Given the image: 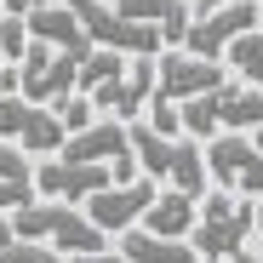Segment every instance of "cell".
I'll return each instance as SVG.
<instances>
[{
    "instance_id": "6da1fadb",
    "label": "cell",
    "mask_w": 263,
    "mask_h": 263,
    "mask_svg": "<svg viewBox=\"0 0 263 263\" xmlns=\"http://www.w3.org/2000/svg\"><path fill=\"white\" fill-rule=\"evenodd\" d=\"M126 143H132V160H138V172H149V178L160 183H172V189H183V195H206V155H200V143L195 138H160V132L138 115V120H126Z\"/></svg>"
},
{
    "instance_id": "7a4b0ae2",
    "label": "cell",
    "mask_w": 263,
    "mask_h": 263,
    "mask_svg": "<svg viewBox=\"0 0 263 263\" xmlns=\"http://www.w3.org/2000/svg\"><path fill=\"white\" fill-rule=\"evenodd\" d=\"M6 217H12V235H17V240H46V246H58V252H103V246H109V235H103L74 200H23V206H12Z\"/></svg>"
},
{
    "instance_id": "3957f363",
    "label": "cell",
    "mask_w": 263,
    "mask_h": 263,
    "mask_svg": "<svg viewBox=\"0 0 263 263\" xmlns=\"http://www.w3.org/2000/svg\"><path fill=\"white\" fill-rule=\"evenodd\" d=\"M252 240V195H235V189H206L195 200V229H189V246L200 263H223L235 246Z\"/></svg>"
},
{
    "instance_id": "277c9868",
    "label": "cell",
    "mask_w": 263,
    "mask_h": 263,
    "mask_svg": "<svg viewBox=\"0 0 263 263\" xmlns=\"http://www.w3.org/2000/svg\"><path fill=\"white\" fill-rule=\"evenodd\" d=\"M200 155H206V178L217 183V189H235V195H263V155L252 149V138L246 132H212V138L200 143Z\"/></svg>"
},
{
    "instance_id": "5b68a950",
    "label": "cell",
    "mask_w": 263,
    "mask_h": 263,
    "mask_svg": "<svg viewBox=\"0 0 263 263\" xmlns=\"http://www.w3.org/2000/svg\"><path fill=\"white\" fill-rule=\"evenodd\" d=\"M217 80H229V63H223V58H195V52H183V46H160V52H155V92H149V98L183 103V98H195V92H212Z\"/></svg>"
},
{
    "instance_id": "8992f818",
    "label": "cell",
    "mask_w": 263,
    "mask_h": 263,
    "mask_svg": "<svg viewBox=\"0 0 263 263\" xmlns=\"http://www.w3.org/2000/svg\"><path fill=\"white\" fill-rule=\"evenodd\" d=\"M0 138H12L29 155H58V143L69 132L46 103H29L23 92H0Z\"/></svg>"
},
{
    "instance_id": "52a82bcc",
    "label": "cell",
    "mask_w": 263,
    "mask_h": 263,
    "mask_svg": "<svg viewBox=\"0 0 263 263\" xmlns=\"http://www.w3.org/2000/svg\"><path fill=\"white\" fill-rule=\"evenodd\" d=\"M246 29H257V0H223L212 12H189V29H183L178 46L195 52V58H223V46Z\"/></svg>"
},
{
    "instance_id": "ba28073f",
    "label": "cell",
    "mask_w": 263,
    "mask_h": 263,
    "mask_svg": "<svg viewBox=\"0 0 263 263\" xmlns=\"http://www.w3.org/2000/svg\"><path fill=\"white\" fill-rule=\"evenodd\" d=\"M115 183V172L103 160H69V155H40L34 166V189L46 195V200H86V195H98Z\"/></svg>"
},
{
    "instance_id": "9c48e42d",
    "label": "cell",
    "mask_w": 263,
    "mask_h": 263,
    "mask_svg": "<svg viewBox=\"0 0 263 263\" xmlns=\"http://www.w3.org/2000/svg\"><path fill=\"white\" fill-rule=\"evenodd\" d=\"M74 86V58L46 46V40H29L23 58H17V92L29 103H52L58 92H69Z\"/></svg>"
},
{
    "instance_id": "30bf717a",
    "label": "cell",
    "mask_w": 263,
    "mask_h": 263,
    "mask_svg": "<svg viewBox=\"0 0 263 263\" xmlns=\"http://www.w3.org/2000/svg\"><path fill=\"white\" fill-rule=\"evenodd\" d=\"M149 92H155V58H126V69L120 74H109L103 86H92V109L98 115H115V120H138L143 115V103H149Z\"/></svg>"
},
{
    "instance_id": "8fae6325",
    "label": "cell",
    "mask_w": 263,
    "mask_h": 263,
    "mask_svg": "<svg viewBox=\"0 0 263 263\" xmlns=\"http://www.w3.org/2000/svg\"><path fill=\"white\" fill-rule=\"evenodd\" d=\"M155 178H126V183H109V189H98V195H86V217L103 229V235H120V229H132L143 217V206L155 200Z\"/></svg>"
},
{
    "instance_id": "7c38bea8",
    "label": "cell",
    "mask_w": 263,
    "mask_h": 263,
    "mask_svg": "<svg viewBox=\"0 0 263 263\" xmlns=\"http://www.w3.org/2000/svg\"><path fill=\"white\" fill-rule=\"evenodd\" d=\"M23 29H29V40H46V46H58V52H69L74 63L92 52V40H86V29H80V17L63 6V0H40L34 12H23Z\"/></svg>"
},
{
    "instance_id": "4fadbf2b",
    "label": "cell",
    "mask_w": 263,
    "mask_h": 263,
    "mask_svg": "<svg viewBox=\"0 0 263 263\" xmlns=\"http://www.w3.org/2000/svg\"><path fill=\"white\" fill-rule=\"evenodd\" d=\"M138 229H149V235H166V240H189V229H195V195H183V189H155V200L143 206V217H138Z\"/></svg>"
},
{
    "instance_id": "5bb4252c",
    "label": "cell",
    "mask_w": 263,
    "mask_h": 263,
    "mask_svg": "<svg viewBox=\"0 0 263 263\" xmlns=\"http://www.w3.org/2000/svg\"><path fill=\"white\" fill-rule=\"evenodd\" d=\"M120 17H138V23H155L166 46H178L183 29H189V0H109Z\"/></svg>"
},
{
    "instance_id": "9a60e30c",
    "label": "cell",
    "mask_w": 263,
    "mask_h": 263,
    "mask_svg": "<svg viewBox=\"0 0 263 263\" xmlns=\"http://www.w3.org/2000/svg\"><path fill=\"white\" fill-rule=\"evenodd\" d=\"M120 257L126 263H189L195 246L189 240H166V235H149V229H120Z\"/></svg>"
},
{
    "instance_id": "2e32d148",
    "label": "cell",
    "mask_w": 263,
    "mask_h": 263,
    "mask_svg": "<svg viewBox=\"0 0 263 263\" xmlns=\"http://www.w3.org/2000/svg\"><path fill=\"white\" fill-rule=\"evenodd\" d=\"M223 63L246 80V86H257L263 92V29H246V34H235L229 46H223Z\"/></svg>"
},
{
    "instance_id": "e0dca14e",
    "label": "cell",
    "mask_w": 263,
    "mask_h": 263,
    "mask_svg": "<svg viewBox=\"0 0 263 263\" xmlns=\"http://www.w3.org/2000/svg\"><path fill=\"white\" fill-rule=\"evenodd\" d=\"M46 109L63 120V132H80V126H92V120H98V109H92V98H86V92H58Z\"/></svg>"
},
{
    "instance_id": "ac0fdd59",
    "label": "cell",
    "mask_w": 263,
    "mask_h": 263,
    "mask_svg": "<svg viewBox=\"0 0 263 263\" xmlns=\"http://www.w3.org/2000/svg\"><path fill=\"white\" fill-rule=\"evenodd\" d=\"M0 178H12V183H34V160H29V149H17L12 138H0Z\"/></svg>"
},
{
    "instance_id": "d6986e66",
    "label": "cell",
    "mask_w": 263,
    "mask_h": 263,
    "mask_svg": "<svg viewBox=\"0 0 263 263\" xmlns=\"http://www.w3.org/2000/svg\"><path fill=\"white\" fill-rule=\"evenodd\" d=\"M23 46H29L23 17H17V12H0V58H6V63H17V58H23Z\"/></svg>"
},
{
    "instance_id": "ffe728a7",
    "label": "cell",
    "mask_w": 263,
    "mask_h": 263,
    "mask_svg": "<svg viewBox=\"0 0 263 263\" xmlns=\"http://www.w3.org/2000/svg\"><path fill=\"white\" fill-rule=\"evenodd\" d=\"M23 200H34V183H12V178H0V212H12V206H23Z\"/></svg>"
},
{
    "instance_id": "44dd1931",
    "label": "cell",
    "mask_w": 263,
    "mask_h": 263,
    "mask_svg": "<svg viewBox=\"0 0 263 263\" xmlns=\"http://www.w3.org/2000/svg\"><path fill=\"white\" fill-rule=\"evenodd\" d=\"M223 263H263V240H257V246H235Z\"/></svg>"
},
{
    "instance_id": "7402d4cb",
    "label": "cell",
    "mask_w": 263,
    "mask_h": 263,
    "mask_svg": "<svg viewBox=\"0 0 263 263\" xmlns=\"http://www.w3.org/2000/svg\"><path fill=\"white\" fill-rule=\"evenodd\" d=\"M252 235H257V240H263V195H257V200H252Z\"/></svg>"
},
{
    "instance_id": "603a6c76",
    "label": "cell",
    "mask_w": 263,
    "mask_h": 263,
    "mask_svg": "<svg viewBox=\"0 0 263 263\" xmlns=\"http://www.w3.org/2000/svg\"><path fill=\"white\" fill-rule=\"evenodd\" d=\"M12 240H17V235H12V217H6V212H0V252H6Z\"/></svg>"
},
{
    "instance_id": "cb8c5ba5",
    "label": "cell",
    "mask_w": 263,
    "mask_h": 263,
    "mask_svg": "<svg viewBox=\"0 0 263 263\" xmlns=\"http://www.w3.org/2000/svg\"><path fill=\"white\" fill-rule=\"evenodd\" d=\"M0 6H6V12H17V17H23V12H34V6H40V0H0Z\"/></svg>"
},
{
    "instance_id": "d4e9b609",
    "label": "cell",
    "mask_w": 263,
    "mask_h": 263,
    "mask_svg": "<svg viewBox=\"0 0 263 263\" xmlns=\"http://www.w3.org/2000/svg\"><path fill=\"white\" fill-rule=\"evenodd\" d=\"M189 263H200V257H189Z\"/></svg>"
},
{
    "instance_id": "484cf974",
    "label": "cell",
    "mask_w": 263,
    "mask_h": 263,
    "mask_svg": "<svg viewBox=\"0 0 263 263\" xmlns=\"http://www.w3.org/2000/svg\"><path fill=\"white\" fill-rule=\"evenodd\" d=\"M0 12H6V6H0Z\"/></svg>"
}]
</instances>
